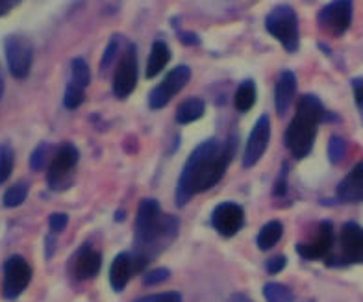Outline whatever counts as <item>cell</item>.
I'll use <instances>...</instances> for the list:
<instances>
[{"label": "cell", "instance_id": "2e32d148", "mask_svg": "<svg viewBox=\"0 0 363 302\" xmlns=\"http://www.w3.org/2000/svg\"><path fill=\"white\" fill-rule=\"evenodd\" d=\"M337 198L343 202H363V162L341 180L337 186Z\"/></svg>", "mask_w": 363, "mask_h": 302}, {"label": "cell", "instance_id": "f1b7e54d", "mask_svg": "<svg viewBox=\"0 0 363 302\" xmlns=\"http://www.w3.org/2000/svg\"><path fill=\"white\" fill-rule=\"evenodd\" d=\"M119 52H121V38H119V35H113V38L110 39L108 47H106L104 56H102V60H101V71L102 72L110 67L111 63H113L115 56H117Z\"/></svg>", "mask_w": 363, "mask_h": 302}, {"label": "cell", "instance_id": "8992f818", "mask_svg": "<svg viewBox=\"0 0 363 302\" xmlns=\"http://www.w3.org/2000/svg\"><path fill=\"white\" fill-rule=\"evenodd\" d=\"M78 158H80V154L72 143H63L57 147L56 152L52 154L47 173V182L50 189L57 191V189H63V186H67V180L72 174V169L77 167Z\"/></svg>", "mask_w": 363, "mask_h": 302}, {"label": "cell", "instance_id": "484cf974", "mask_svg": "<svg viewBox=\"0 0 363 302\" xmlns=\"http://www.w3.org/2000/svg\"><path fill=\"white\" fill-rule=\"evenodd\" d=\"M86 99V87L78 86L74 82L69 80L67 87H65V95H63V104L67 110H77L78 106Z\"/></svg>", "mask_w": 363, "mask_h": 302}, {"label": "cell", "instance_id": "74e56055", "mask_svg": "<svg viewBox=\"0 0 363 302\" xmlns=\"http://www.w3.org/2000/svg\"><path fill=\"white\" fill-rule=\"evenodd\" d=\"M180 39L187 45H196L199 43V38L195 34H180Z\"/></svg>", "mask_w": 363, "mask_h": 302}, {"label": "cell", "instance_id": "1f68e13d", "mask_svg": "<svg viewBox=\"0 0 363 302\" xmlns=\"http://www.w3.org/2000/svg\"><path fill=\"white\" fill-rule=\"evenodd\" d=\"M67 223H69V217L65 216V213H52L50 219H48V226H50L52 234H60V232L65 230Z\"/></svg>", "mask_w": 363, "mask_h": 302}, {"label": "cell", "instance_id": "6da1fadb", "mask_svg": "<svg viewBox=\"0 0 363 302\" xmlns=\"http://www.w3.org/2000/svg\"><path fill=\"white\" fill-rule=\"evenodd\" d=\"M234 140L219 143L217 140H208L201 143L187 158L186 165L177 184V204L184 206L195 197L196 193L216 186L226 173L230 162L234 158Z\"/></svg>", "mask_w": 363, "mask_h": 302}, {"label": "cell", "instance_id": "7a4b0ae2", "mask_svg": "<svg viewBox=\"0 0 363 302\" xmlns=\"http://www.w3.org/2000/svg\"><path fill=\"white\" fill-rule=\"evenodd\" d=\"M178 230V221L171 216H162V208L158 201L154 198H145L139 204L138 219H135V249L139 250L134 258L135 269H141L147 265L150 258V249L160 241H165L167 237H174Z\"/></svg>", "mask_w": 363, "mask_h": 302}, {"label": "cell", "instance_id": "ab89813d", "mask_svg": "<svg viewBox=\"0 0 363 302\" xmlns=\"http://www.w3.org/2000/svg\"><path fill=\"white\" fill-rule=\"evenodd\" d=\"M4 95V74H2V67H0V99Z\"/></svg>", "mask_w": 363, "mask_h": 302}, {"label": "cell", "instance_id": "cb8c5ba5", "mask_svg": "<svg viewBox=\"0 0 363 302\" xmlns=\"http://www.w3.org/2000/svg\"><path fill=\"white\" fill-rule=\"evenodd\" d=\"M15 165V152L8 143L0 145V186L10 178Z\"/></svg>", "mask_w": 363, "mask_h": 302}, {"label": "cell", "instance_id": "d6986e66", "mask_svg": "<svg viewBox=\"0 0 363 302\" xmlns=\"http://www.w3.org/2000/svg\"><path fill=\"white\" fill-rule=\"evenodd\" d=\"M169 60H171V48L167 47V43L154 41L152 48H150V54H148L147 78H154L156 74H160L163 71V67L169 63Z\"/></svg>", "mask_w": 363, "mask_h": 302}, {"label": "cell", "instance_id": "5b68a950", "mask_svg": "<svg viewBox=\"0 0 363 302\" xmlns=\"http://www.w3.org/2000/svg\"><path fill=\"white\" fill-rule=\"evenodd\" d=\"M4 52L11 77L17 78V80H24L28 77L32 62H34V45H32V41L19 34L8 35L4 43Z\"/></svg>", "mask_w": 363, "mask_h": 302}, {"label": "cell", "instance_id": "7c38bea8", "mask_svg": "<svg viewBox=\"0 0 363 302\" xmlns=\"http://www.w3.org/2000/svg\"><path fill=\"white\" fill-rule=\"evenodd\" d=\"M245 223L243 208L235 202H223L211 213V225L225 237H232L241 230Z\"/></svg>", "mask_w": 363, "mask_h": 302}, {"label": "cell", "instance_id": "4fadbf2b", "mask_svg": "<svg viewBox=\"0 0 363 302\" xmlns=\"http://www.w3.org/2000/svg\"><path fill=\"white\" fill-rule=\"evenodd\" d=\"M332 245H334V226L332 223L323 221L317 228L315 237L308 243L296 245V252L304 259H319L328 255Z\"/></svg>", "mask_w": 363, "mask_h": 302}, {"label": "cell", "instance_id": "d6a6232c", "mask_svg": "<svg viewBox=\"0 0 363 302\" xmlns=\"http://www.w3.org/2000/svg\"><path fill=\"white\" fill-rule=\"evenodd\" d=\"M169 274H171V273H169V269H163V267L152 269V271H150V273L145 276V284H147V286L162 284V282H165V280L169 279Z\"/></svg>", "mask_w": 363, "mask_h": 302}, {"label": "cell", "instance_id": "603a6c76", "mask_svg": "<svg viewBox=\"0 0 363 302\" xmlns=\"http://www.w3.org/2000/svg\"><path fill=\"white\" fill-rule=\"evenodd\" d=\"M263 297L267 302H293L295 301V295L287 286L278 282H269L265 288H263Z\"/></svg>", "mask_w": 363, "mask_h": 302}, {"label": "cell", "instance_id": "8d00e7d4", "mask_svg": "<svg viewBox=\"0 0 363 302\" xmlns=\"http://www.w3.org/2000/svg\"><path fill=\"white\" fill-rule=\"evenodd\" d=\"M21 0H0V17H4V15L10 13L13 10L15 6H19Z\"/></svg>", "mask_w": 363, "mask_h": 302}, {"label": "cell", "instance_id": "f546056e", "mask_svg": "<svg viewBox=\"0 0 363 302\" xmlns=\"http://www.w3.org/2000/svg\"><path fill=\"white\" fill-rule=\"evenodd\" d=\"M345 150H347V143H345L341 138L334 135L332 140H330L328 145V156H330V162L332 163H337L341 158L345 156Z\"/></svg>", "mask_w": 363, "mask_h": 302}, {"label": "cell", "instance_id": "44dd1931", "mask_svg": "<svg viewBox=\"0 0 363 302\" xmlns=\"http://www.w3.org/2000/svg\"><path fill=\"white\" fill-rule=\"evenodd\" d=\"M235 110L241 113H247L252 110L254 102H256V84L252 80H245L239 84L238 91H235Z\"/></svg>", "mask_w": 363, "mask_h": 302}, {"label": "cell", "instance_id": "4316f807", "mask_svg": "<svg viewBox=\"0 0 363 302\" xmlns=\"http://www.w3.org/2000/svg\"><path fill=\"white\" fill-rule=\"evenodd\" d=\"M71 82L82 87H87L91 82L89 65L84 58H74L71 63Z\"/></svg>", "mask_w": 363, "mask_h": 302}, {"label": "cell", "instance_id": "3957f363", "mask_svg": "<svg viewBox=\"0 0 363 302\" xmlns=\"http://www.w3.org/2000/svg\"><path fill=\"white\" fill-rule=\"evenodd\" d=\"M325 119V106L315 95H302L296 113L286 130V145L295 158H306L317 135V126Z\"/></svg>", "mask_w": 363, "mask_h": 302}, {"label": "cell", "instance_id": "e0dca14e", "mask_svg": "<svg viewBox=\"0 0 363 302\" xmlns=\"http://www.w3.org/2000/svg\"><path fill=\"white\" fill-rule=\"evenodd\" d=\"M135 271H138V269H135V262L128 252H121V255L115 256L113 264H111L110 269L111 288H113L115 291H123Z\"/></svg>", "mask_w": 363, "mask_h": 302}, {"label": "cell", "instance_id": "ba28073f", "mask_svg": "<svg viewBox=\"0 0 363 302\" xmlns=\"http://www.w3.org/2000/svg\"><path fill=\"white\" fill-rule=\"evenodd\" d=\"M138 84V48L134 43L123 50L113 77V93L117 99H126L132 95Z\"/></svg>", "mask_w": 363, "mask_h": 302}, {"label": "cell", "instance_id": "30bf717a", "mask_svg": "<svg viewBox=\"0 0 363 302\" xmlns=\"http://www.w3.org/2000/svg\"><path fill=\"white\" fill-rule=\"evenodd\" d=\"M352 23V2L334 0L326 4L319 13L320 28L332 35H343Z\"/></svg>", "mask_w": 363, "mask_h": 302}, {"label": "cell", "instance_id": "ffe728a7", "mask_svg": "<svg viewBox=\"0 0 363 302\" xmlns=\"http://www.w3.org/2000/svg\"><path fill=\"white\" fill-rule=\"evenodd\" d=\"M206 111V104L202 99L199 96H191V99H187V101L182 102L178 106L177 110V123L178 125H189L193 121L201 119L204 116Z\"/></svg>", "mask_w": 363, "mask_h": 302}, {"label": "cell", "instance_id": "4dcf8cb0", "mask_svg": "<svg viewBox=\"0 0 363 302\" xmlns=\"http://www.w3.org/2000/svg\"><path fill=\"white\" fill-rule=\"evenodd\" d=\"M138 302H182V295L177 291L158 293V295H148V297L139 298Z\"/></svg>", "mask_w": 363, "mask_h": 302}, {"label": "cell", "instance_id": "9a60e30c", "mask_svg": "<svg viewBox=\"0 0 363 302\" xmlns=\"http://www.w3.org/2000/svg\"><path fill=\"white\" fill-rule=\"evenodd\" d=\"M101 255L91 245H84L74 255V259H72V273L78 280L93 279L101 271Z\"/></svg>", "mask_w": 363, "mask_h": 302}, {"label": "cell", "instance_id": "8fae6325", "mask_svg": "<svg viewBox=\"0 0 363 302\" xmlns=\"http://www.w3.org/2000/svg\"><path fill=\"white\" fill-rule=\"evenodd\" d=\"M269 140H271V121L267 116H262L252 126L249 140H247L243 154L245 167H254L262 160V156L267 150Z\"/></svg>", "mask_w": 363, "mask_h": 302}, {"label": "cell", "instance_id": "9c48e42d", "mask_svg": "<svg viewBox=\"0 0 363 302\" xmlns=\"http://www.w3.org/2000/svg\"><path fill=\"white\" fill-rule=\"evenodd\" d=\"M32 280V267L23 256H10L4 264V282H2V295L8 301H13L28 288Z\"/></svg>", "mask_w": 363, "mask_h": 302}, {"label": "cell", "instance_id": "83f0119b", "mask_svg": "<svg viewBox=\"0 0 363 302\" xmlns=\"http://www.w3.org/2000/svg\"><path fill=\"white\" fill-rule=\"evenodd\" d=\"M48 158H50V145L41 143L30 156V167L34 171H41L48 163Z\"/></svg>", "mask_w": 363, "mask_h": 302}, {"label": "cell", "instance_id": "836d02e7", "mask_svg": "<svg viewBox=\"0 0 363 302\" xmlns=\"http://www.w3.org/2000/svg\"><path fill=\"white\" fill-rule=\"evenodd\" d=\"M352 91H354V101H356V106H358L359 116H362L363 119V78H354Z\"/></svg>", "mask_w": 363, "mask_h": 302}, {"label": "cell", "instance_id": "277c9868", "mask_svg": "<svg viewBox=\"0 0 363 302\" xmlns=\"http://www.w3.org/2000/svg\"><path fill=\"white\" fill-rule=\"evenodd\" d=\"M265 30L287 52H296L298 48V19L291 6L280 4L272 8L265 17Z\"/></svg>", "mask_w": 363, "mask_h": 302}, {"label": "cell", "instance_id": "ac0fdd59", "mask_svg": "<svg viewBox=\"0 0 363 302\" xmlns=\"http://www.w3.org/2000/svg\"><path fill=\"white\" fill-rule=\"evenodd\" d=\"M296 93V77L295 72L284 71L280 72V77L277 80V91H274V102H277L278 116H284L289 106H291L293 99Z\"/></svg>", "mask_w": 363, "mask_h": 302}, {"label": "cell", "instance_id": "f35d334b", "mask_svg": "<svg viewBox=\"0 0 363 302\" xmlns=\"http://www.w3.org/2000/svg\"><path fill=\"white\" fill-rule=\"evenodd\" d=\"M230 302H252L247 295H241V293H235L234 297L230 298Z\"/></svg>", "mask_w": 363, "mask_h": 302}, {"label": "cell", "instance_id": "e575fe53", "mask_svg": "<svg viewBox=\"0 0 363 302\" xmlns=\"http://www.w3.org/2000/svg\"><path fill=\"white\" fill-rule=\"evenodd\" d=\"M286 264H287L286 256H274V258H271L267 264H265V267H267V273L277 274V273H280L284 267H286Z\"/></svg>", "mask_w": 363, "mask_h": 302}, {"label": "cell", "instance_id": "d590c367", "mask_svg": "<svg viewBox=\"0 0 363 302\" xmlns=\"http://www.w3.org/2000/svg\"><path fill=\"white\" fill-rule=\"evenodd\" d=\"M286 184H287V165H282V171H280V178H278L274 193H277V195H284V193H286Z\"/></svg>", "mask_w": 363, "mask_h": 302}, {"label": "cell", "instance_id": "7402d4cb", "mask_svg": "<svg viewBox=\"0 0 363 302\" xmlns=\"http://www.w3.org/2000/svg\"><path fill=\"white\" fill-rule=\"evenodd\" d=\"M282 223L278 221H271L267 223V225L263 226L262 230H259L258 234V247L262 250H271L274 245L280 241V237H282Z\"/></svg>", "mask_w": 363, "mask_h": 302}, {"label": "cell", "instance_id": "5bb4252c", "mask_svg": "<svg viewBox=\"0 0 363 302\" xmlns=\"http://www.w3.org/2000/svg\"><path fill=\"white\" fill-rule=\"evenodd\" d=\"M341 255L347 264H363V228L347 223L341 230Z\"/></svg>", "mask_w": 363, "mask_h": 302}, {"label": "cell", "instance_id": "d4e9b609", "mask_svg": "<svg viewBox=\"0 0 363 302\" xmlns=\"http://www.w3.org/2000/svg\"><path fill=\"white\" fill-rule=\"evenodd\" d=\"M26 197H28V184L19 182L15 184V186H11L10 189L4 193L2 202H4L6 208H17L26 201Z\"/></svg>", "mask_w": 363, "mask_h": 302}, {"label": "cell", "instance_id": "52a82bcc", "mask_svg": "<svg viewBox=\"0 0 363 302\" xmlns=\"http://www.w3.org/2000/svg\"><path fill=\"white\" fill-rule=\"evenodd\" d=\"M189 78H191V69L187 67V65H178V67L172 69L167 77L163 78L158 86L150 91L148 106L152 110H162L163 106H167L187 86Z\"/></svg>", "mask_w": 363, "mask_h": 302}]
</instances>
